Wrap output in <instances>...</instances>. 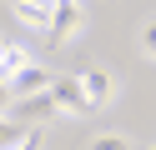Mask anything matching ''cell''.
I'll return each mask as SVG.
<instances>
[{
    "label": "cell",
    "instance_id": "1",
    "mask_svg": "<svg viewBox=\"0 0 156 150\" xmlns=\"http://www.w3.org/2000/svg\"><path fill=\"white\" fill-rule=\"evenodd\" d=\"M55 105H61V120H76V115H86V110H96L91 100H86V85H81V75H55Z\"/></svg>",
    "mask_w": 156,
    "mask_h": 150
},
{
    "label": "cell",
    "instance_id": "2",
    "mask_svg": "<svg viewBox=\"0 0 156 150\" xmlns=\"http://www.w3.org/2000/svg\"><path fill=\"white\" fill-rule=\"evenodd\" d=\"M81 30H86V5L81 0H55V20H51L45 35L51 40H76Z\"/></svg>",
    "mask_w": 156,
    "mask_h": 150
},
{
    "label": "cell",
    "instance_id": "3",
    "mask_svg": "<svg viewBox=\"0 0 156 150\" xmlns=\"http://www.w3.org/2000/svg\"><path fill=\"white\" fill-rule=\"evenodd\" d=\"M51 85H55V75H51L45 65H25L20 75H10V80H5V90H10L15 100H25V95H41V90H51Z\"/></svg>",
    "mask_w": 156,
    "mask_h": 150
},
{
    "label": "cell",
    "instance_id": "4",
    "mask_svg": "<svg viewBox=\"0 0 156 150\" xmlns=\"http://www.w3.org/2000/svg\"><path fill=\"white\" fill-rule=\"evenodd\" d=\"M15 115H20L25 125H45L51 115H61V105H55V90H41V95L15 100Z\"/></svg>",
    "mask_w": 156,
    "mask_h": 150
},
{
    "label": "cell",
    "instance_id": "5",
    "mask_svg": "<svg viewBox=\"0 0 156 150\" xmlns=\"http://www.w3.org/2000/svg\"><path fill=\"white\" fill-rule=\"evenodd\" d=\"M81 85H86V100H91L96 110L111 105V95H116V80H111L106 65H86V70H81Z\"/></svg>",
    "mask_w": 156,
    "mask_h": 150
},
{
    "label": "cell",
    "instance_id": "6",
    "mask_svg": "<svg viewBox=\"0 0 156 150\" xmlns=\"http://www.w3.org/2000/svg\"><path fill=\"white\" fill-rule=\"evenodd\" d=\"M15 20H20V25H35V30H51L55 0H15Z\"/></svg>",
    "mask_w": 156,
    "mask_h": 150
},
{
    "label": "cell",
    "instance_id": "7",
    "mask_svg": "<svg viewBox=\"0 0 156 150\" xmlns=\"http://www.w3.org/2000/svg\"><path fill=\"white\" fill-rule=\"evenodd\" d=\"M0 65H5V80H10V75H20L25 65H35V60H30V50H25L20 40H5V50H0Z\"/></svg>",
    "mask_w": 156,
    "mask_h": 150
},
{
    "label": "cell",
    "instance_id": "8",
    "mask_svg": "<svg viewBox=\"0 0 156 150\" xmlns=\"http://www.w3.org/2000/svg\"><path fill=\"white\" fill-rule=\"evenodd\" d=\"M136 45H141V55H146V60H156V15L146 20L141 30H136Z\"/></svg>",
    "mask_w": 156,
    "mask_h": 150
},
{
    "label": "cell",
    "instance_id": "9",
    "mask_svg": "<svg viewBox=\"0 0 156 150\" xmlns=\"http://www.w3.org/2000/svg\"><path fill=\"white\" fill-rule=\"evenodd\" d=\"M91 150H136V145H131L126 135H96V140H91Z\"/></svg>",
    "mask_w": 156,
    "mask_h": 150
},
{
    "label": "cell",
    "instance_id": "10",
    "mask_svg": "<svg viewBox=\"0 0 156 150\" xmlns=\"http://www.w3.org/2000/svg\"><path fill=\"white\" fill-rule=\"evenodd\" d=\"M45 140H41V125H30V135H25V145H15V150H41Z\"/></svg>",
    "mask_w": 156,
    "mask_h": 150
},
{
    "label": "cell",
    "instance_id": "11",
    "mask_svg": "<svg viewBox=\"0 0 156 150\" xmlns=\"http://www.w3.org/2000/svg\"><path fill=\"white\" fill-rule=\"evenodd\" d=\"M10 5H15V0H10Z\"/></svg>",
    "mask_w": 156,
    "mask_h": 150
},
{
    "label": "cell",
    "instance_id": "12",
    "mask_svg": "<svg viewBox=\"0 0 156 150\" xmlns=\"http://www.w3.org/2000/svg\"><path fill=\"white\" fill-rule=\"evenodd\" d=\"M151 150H156V145H151Z\"/></svg>",
    "mask_w": 156,
    "mask_h": 150
}]
</instances>
